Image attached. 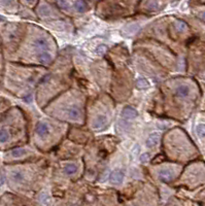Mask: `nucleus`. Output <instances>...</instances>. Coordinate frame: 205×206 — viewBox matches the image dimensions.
<instances>
[{"label": "nucleus", "instance_id": "obj_2", "mask_svg": "<svg viewBox=\"0 0 205 206\" xmlns=\"http://www.w3.org/2000/svg\"><path fill=\"white\" fill-rule=\"evenodd\" d=\"M159 178L164 182H170L171 180H173L174 178V173L172 170H169V169H165V170H161L159 173Z\"/></svg>", "mask_w": 205, "mask_h": 206}, {"label": "nucleus", "instance_id": "obj_21", "mask_svg": "<svg viewBox=\"0 0 205 206\" xmlns=\"http://www.w3.org/2000/svg\"><path fill=\"white\" fill-rule=\"evenodd\" d=\"M148 158H150V155H148L147 153L142 154V155H141V157H140V162L145 163V162H147V161L148 160Z\"/></svg>", "mask_w": 205, "mask_h": 206}, {"label": "nucleus", "instance_id": "obj_12", "mask_svg": "<svg viewBox=\"0 0 205 206\" xmlns=\"http://www.w3.org/2000/svg\"><path fill=\"white\" fill-rule=\"evenodd\" d=\"M10 154H12V156H13V157L20 158L26 154V151H25L24 148H15V149H13Z\"/></svg>", "mask_w": 205, "mask_h": 206}, {"label": "nucleus", "instance_id": "obj_7", "mask_svg": "<svg viewBox=\"0 0 205 206\" xmlns=\"http://www.w3.org/2000/svg\"><path fill=\"white\" fill-rule=\"evenodd\" d=\"M159 133H151L150 136L147 137V148H154L157 145V143L159 141Z\"/></svg>", "mask_w": 205, "mask_h": 206}, {"label": "nucleus", "instance_id": "obj_23", "mask_svg": "<svg viewBox=\"0 0 205 206\" xmlns=\"http://www.w3.org/2000/svg\"><path fill=\"white\" fill-rule=\"evenodd\" d=\"M4 182V176L3 175H0V185H2Z\"/></svg>", "mask_w": 205, "mask_h": 206}, {"label": "nucleus", "instance_id": "obj_15", "mask_svg": "<svg viewBox=\"0 0 205 206\" xmlns=\"http://www.w3.org/2000/svg\"><path fill=\"white\" fill-rule=\"evenodd\" d=\"M64 170H65L67 174H73L76 171V166L74 164H67L65 168H64Z\"/></svg>", "mask_w": 205, "mask_h": 206}, {"label": "nucleus", "instance_id": "obj_5", "mask_svg": "<svg viewBox=\"0 0 205 206\" xmlns=\"http://www.w3.org/2000/svg\"><path fill=\"white\" fill-rule=\"evenodd\" d=\"M189 94H190V88L189 86H186V84H181V86H178L175 89V95L181 98L188 97Z\"/></svg>", "mask_w": 205, "mask_h": 206}, {"label": "nucleus", "instance_id": "obj_13", "mask_svg": "<svg viewBox=\"0 0 205 206\" xmlns=\"http://www.w3.org/2000/svg\"><path fill=\"white\" fill-rule=\"evenodd\" d=\"M9 138V135H8V132L5 129L0 130V142H6Z\"/></svg>", "mask_w": 205, "mask_h": 206}, {"label": "nucleus", "instance_id": "obj_11", "mask_svg": "<svg viewBox=\"0 0 205 206\" xmlns=\"http://www.w3.org/2000/svg\"><path fill=\"white\" fill-rule=\"evenodd\" d=\"M74 6L76 8L77 12H80V13H84L85 10H87V8H88L87 4L83 1V0H77V1L75 2Z\"/></svg>", "mask_w": 205, "mask_h": 206}, {"label": "nucleus", "instance_id": "obj_4", "mask_svg": "<svg viewBox=\"0 0 205 206\" xmlns=\"http://www.w3.org/2000/svg\"><path fill=\"white\" fill-rule=\"evenodd\" d=\"M137 115H138V112H137V110L134 107H131V106L125 107L122 111V117L125 118H136Z\"/></svg>", "mask_w": 205, "mask_h": 206}, {"label": "nucleus", "instance_id": "obj_9", "mask_svg": "<svg viewBox=\"0 0 205 206\" xmlns=\"http://www.w3.org/2000/svg\"><path fill=\"white\" fill-rule=\"evenodd\" d=\"M136 87L140 90H144V89L150 88V83H148V81L145 80V78L139 77L138 80L136 81Z\"/></svg>", "mask_w": 205, "mask_h": 206}, {"label": "nucleus", "instance_id": "obj_6", "mask_svg": "<svg viewBox=\"0 0 205 206\" xmlns=\"http://www.w3.org/2000/svg\"><path fill=\"white\" fill-rule=\"evenodd\" d=\"M49 126L46 123H39L37 126H36V133H37L38 136L40 137H44L49 134Z\"/></svg>", "mask_w": 205, "mask_h": 206}, {"label": "nucleus", "instance_id": "obj_18", "mask_svg": "<svg viewBox=\"0 0 205 206\" xmlns=\"http://www.w3.org/2000/svg\"><path fill=\"white\" fill-rule=\"evenodd\" d=\"M50 13V8L46 6V5H43V6L40 7V9H39V13H40L43 17H46V16H49Z\"/></svg>", "mask_w": 205, "mask_h": 206}, {"label": "nucleus", "instance_id": "obj_22", "mask_svg": "<svg viewBox=\"0 0 205 206\" xmlns=\"http://www.w3.org/2000/svg\"><path fill=\"white\" fill-rule=\"evenodd\" d=\"M138 153H139V145H135V148H134L133 151H132V155L135 156V155H137Z\"/></svg>", "mask_w": 205, "mask_h": 206}, {"label": "nucleus", "instance_id": "obj_25", "mask_svg": "<svg viewBox=\"0 0 205 206\" xmlns=\"http://www.w3.org/2000/svg\"><path fill=\"white\" fill-rule=\"evenodd\" d=\"M26 1H28V2H32V1H34V0H26Z\"/></svg>", "mask_w": 205, "mask_h": 206}, {"label": "nucleus", "instance_id": "obj_17", "mask_svg": "<svg viewBox=\"0 0 205 206\" xmlns=\"http://www.w3.org/2000/svg\"><path fill=\"white\" fill-rule=\"evenodd\" d=\"M196 131H197L199 136L205 137V125H198L196 128Z\"/></svg>", "mask_w": 205, "mask_h": 206}, {"label": "nucleus", "instance_id": "obj_1", "mask_svg": "<svg viewBox=\"0 0 205 206\" xmlns=\"http://www.w3.org/2000/svg\"><path fill=\"white\" fill-rule=\"evenodd\" d=\"M107 123H108V121L105 115H98V117L95 118L93 127H94V129H96V130H103L107 127Z\"/></svg>", "mask_w": 205, "mask_h": 206}, {"label": "nucleus", "instance_id": "obj_10", "mask_svg": "<svg viewBox=\"0 0 205 206\" xmlns=\"http://www.w3.org/2000/svg\"><path fill=\"white\" fill-rule=\"evenodd\" d=\"M38 59L41 62H43V63L47 64V63H50V59H52V57H50V55L47 52V51H43V52H41L38 55Z\"/></svg>", "mask_w": 205, "mask_h": 206}, {"label": "nucleus", "instance_id": "obj_16", "mask_svg": "<svg viewBox=\"0 0 205 206\" xmlns=\"http://www.w3.org/2000/svg\"><path fill=\"white\" fill-rule=\"evenodd\" d=\"M57 5L61 9H68L69 3L67 2V0H57Z\"/></svg>", "mask_w": 205, "mask_h": 206}, {"label": "nucleus", "instance_id": "obj_19", "mask_svg": "<svg viewBox=\"0 0 205 206\" xmlns=\"http://www.w3.org/2000/svg\"><path fill=\"white\" fill-rule=\"evenodd\" d=\"M106 51H107V47H106L105 44H100L96 49V53L98 55H103V54L106 53Z\"/></svg>", "mask_w": 205, "mask_h": 206}, {"label": "nucleus", "instance_id": "obj_24", "mask_svg": "<svg viewBox=\"0 0 205 206\" xmlns=\"http://www.w3.org/2000/svg\"><path fill=\"white\" fill-rule=\"evenodd\" d=\"M200 17H201V18L203 19V20H205V12H203V13H202L201 15H200Z\"/></svg>", "mask_w": 205, "mask_h": 206}, {"label": "nucleus", "instance_id": "obj_3", "mask_svg": "<svg viewBox=\"0 0 205 206\" xmlns=\"http://www.w3.org/2000/svg\"><path fill=\"white\" fill-rule=\"evenodd\" d=\"M123 179H124V172L120 170L114 171L109 176V182L111 183H121L123 182Z\"/></svg>", "mask_w": 205, "mask_h": 206}, {"label": "nucleus", "instance_id": "obj_8", "mask_svg": "<svg viewBox=\"0 0 205 206\" xmlns=\"http://www.w3.org/2000/svg\"><path fill=\"white\" fill-rule=\"evenodd\" d=\"M68 117L70 118H73V120H77V118H80L81 117V111L80 109L78 108V107H71V108L68 110Z\"/></svg>", "mask_w": 205, "mask_h": 206}, {"label": "nucleus", "instance_id": "obj_14", "mask_svg": "<svg viewBox=\"0 0 205 206\" xmlns=\"http://www.w3.org/2000/svg\"><path fill=\"white\" fill-rule=\"evenodd\" d=\"M12 177H13V179L15 180L16 182H22V180H23V178H24L23 173H22L21 171H16V172H13V175H12Z\"/></svg>", "mask_w": 205, "mask_h": 206}, {"label": "nucleus", "instance_id": "obj_20", "mask_svg": "<svg viewBox=\"0 0 205 206\" xmlns=\"http://www.w3.org/2000/svg\"><path fill=\"white\" fill-rule=\"evenodd\" d=\"M179 31H184L187 29V25L184 23V22L181 21H177V23H176V26H175Z\"/></svg>", "mask_w": 205, "mask_h": 206}]
</instances>
